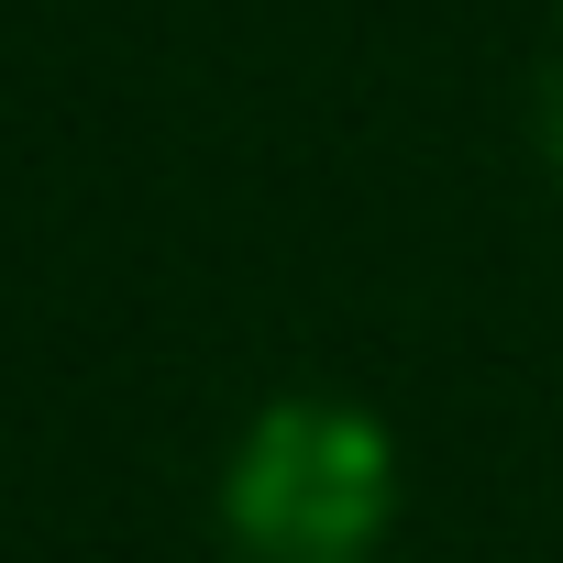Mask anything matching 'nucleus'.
<instances>
[{"mask_svg": "<svg viewBox=\"0 0 563 563\" xmlns=\"http://www.w3.org/2000/svg\"><path fill=\"white\" fill-rule=\"evenodd\" d=\"M541 144H552V166H563V67H552V89H541Z\"/></svg>", "mask_w": 563, "mask_h": 563, "instance_id": "f03ea898", "label": "nucleus"}, {"mask_svg": "<svg viewBox=\"0 0 563 563\" xmlns=\"http://www.w3.org/2000/svg\"><path fill=\"white\" fill-rule=\"evenodd\" d=\"M398 497H409L398 431L343 387H288L232 431L210 530L221 563H387Z\"/></svg>", "mask_w": 563, "mask_h": 563, "instance_id": "f257e3e1", "label": "nucleus"}]
</instances>
